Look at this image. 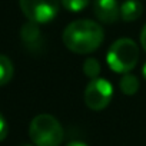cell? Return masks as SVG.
<instances>
[{"mask_svg": "<svg viewBox=\"0 0 146 146\" xmlns=\"http://www.w3.org/2000/svg\"><path fill=\"white\" fill-rule=\"evenodd\" d=\"M93 12L98 20L106 25L115 23L120 17V6L117 5V0H95Z\"/></svg>", "mask_w": 146, "mask_h": 146, "instance_id": "obj_6", "label": "cell"}, {"mask_svg": "<svg viewBox=\"0 0 146 146\" xmlns=\"http://www.w3.org/2000/svg\"><path fill=\"white\" fill-rule=\"evenodd\" d=\"M143 13V6L139 0H125L120 5V17L125 22H135Z\"/></svg>", "mask_w": 146, "mask_h": 146, "instance_id": "obj_7", "label": "cell"}, {"mask_svg": "<svg viewBox=\"0 0 146 146\" xmlns=\"http://www.w3.org/2000/svg\"><path fill=\"white\" fill-rule=\"evenodd\" d=\"M139 60V47L129 37L117 39L106 53V62L110 70L116 73H129L135 69Z\"/></svg>", "mask_w": 146, "mask_h": 146, "instance_id": "obj_3", "label": "cell"}, {"mask_svg": "<svg viewBox=\"0 0 146 146\" xmlns=\"http://www.w3.org/2000/svg\"><path fill=\"white\" fill-rule=\"evenodd\" d=\"M140 44H142L143 50L146 52V25L143 26V29L140 32Z\"/></svg>", "mask_w": 146, "mask_h": 146, "instance_id": "obj_14", "label": "cell"}, {"mask_svg": "<svg viewBox=\"0 0 146 146\" xmlns=\"http://www.w3.org/2000/svg\"><path fill=\"white\" fill-rule=\"evenodd\" d=\"M23 146H33V145H23Z\"/></svg>", "mask_w": 146, "mask_h": 146, "instance_id": "obj_17", "label": "cell"}, {"mask_svg": "<svg viewBox=\"0 0 146 146\" xmlns=\"http://www.w3.org/2000/svg\"><path fill=\"white\" fill-rule=\"evenodd\" d=\"M29 136L35 146H60L64 139V130L53 115L40 113L32 119Z\"/></svg>", "mask_w": 146, "mask_h": 146, "instance_id": "obj_2", "label": "cell"}, {"mask_svg": "<svg viewBox=\"0 0 146 146\" xmlns=\"http://www.w3.org/2000/svg\"><path fill=\"white\" fill-rule=\"evenodd\" d=\"M66 146H88L85 142H80V140H73V142H69Z\"/></svg>", "mask_w": 146, "mask_h": 146, "instance_id": "obj_15", "label": "cell"}, {"mask_svg": "<svg viewBox=\"0 0 146 146\" xmlns=\"http://www.w3.org/2000/svg\"><path fill=\"white\" fill-rule=\"evenodd\" d=\"M142 75H143V78L146 79V63H145L143 67H142Z\"/></svg>", "mask_w": 146, "mask_h": 146, "instance_id": "obj_16", "label": "cell"}, {"mask_svg": "<svg viewBox=\"0 0 146 146\" xmlns=\"http://www.w3.org/2000/svg\"><path fill=\"white\" fill-rule=\"evenodd\" d=\"M89 2L90 0H62V6L69 12L78 13V12H82L83 9H86Z\"/></svg>", "mask_w": 146, "mask_h": 146, "instance_id": "obj_12", "label": "cell"}, {"mask_svg": "<svg viewBox=\"0 0 146 146\" xmlns=\"http://www.w3.org/2000/svg\"><path fill=\"white\" fill-rule=\"evenodd\" d=\"M13 73H15V67L12 60L5 54H0V88L7 85L12 80Z\"/></svg>", "mask_w": 146, "mask_h": 146, "instance_id": "obj_10", "label": "cell"}, {"mask_svg": "<svg viewBox=\"0 0 146 146\" xmlns=\"http://www.w3.org/2000/svg\"><path fill=\"white\" fill-rule=\"evenodd\" d=\"M139 79L135 75H130V73H125V75L120 78L119 80V88L120 92L126 96H133L135 93H137L139 90Z\"/></svg>", "mask_w": 146, "mask_h": 146, "instance_id": "obj_9", "label": "cell"}, {"mask_svg": "<svg viewBox=\"0 0 146 146\" xmlns=\"http://www.w3.org/2000/svg\"><path fill=\"white\" fill-rule=\"evenodd\" d=\"M20 36H22V40L29 44V46H33V44H37L39 40H40V29H39V25L37 23H33V22H27L23 25L22 30H20Z\"/></svg>", "mask_w": 146, "mask_h": 146, "instance_id": "obj_8", "label": "cell"}, {"mask_svg": "<svg viewBox=\"0 0 146 146\" xmlns=\"http://www.w3.org/2000/svg\"><path fill=\"white\" fill-rule=\"evenodd\" d=\"M7 133H9L7 120H6V117H5L2 113H0V142H3V140L6 139Z\"/></svg>", "mask_w": 146, "mask_h": 146, "instance_id": "obj_13", "label": "cell"}, {"mask_svg": "<svg viewBox=\"0 0 146 146\" xmlns=\"http://www.w3.org/2000/svg\"><path fill=\"white\" fill-rule=\"evenodd\" d=\"M83 73L92 80L100 76V63L95 57H88L83 63Z\"/></svg>", "mask_w": 146, "mask_h": 146, "instance_id": "obj_11", "label": "cell"}, {"mask_svg": "<svg viewBox=\"0 0 146 146\" xmlns=\"http://www.w3.org/2000/svg\"><path fill=\"white\" fill-rule=\"evenodd\" d=\"M19 3L29 22L43 25L57 16L62 0H19Z\"/></svg>", "mask_w": 146, "mask_h": 146, "instance_id": "obj_4", "label": "cell"}, {"mask_svg": "<svg viewBox=\"0 0 146 146\" xmlns=\"http://www.w3.org/2000/svg\"><path fill=\"white\" fill-rule=\"evenodd\" d=\"M113 98V86L103 78L92 79L85 89V103L90 110L99 112L105 109Z\"/></svg>", "mask_w": 146, "mask_h": 146, "instance_id": "obj_5", "label": "cell"}, {"mask_svg": "<svg viewBox=\"0 0 146 146\" xmlns=\"http://www.w3.org/2000/svg\"><path fill=\"white\" fill-rule=\"evenodd\" d=\"M105 39L103 29L99 23L88 19L75 20L63 30L62 40L64 46L78 54H88L99 49Z\"/></svg>", "mask_w": 146, "mask_h": 146, "instance_id": "obj_1", "label": "cell"}]
</instances>
